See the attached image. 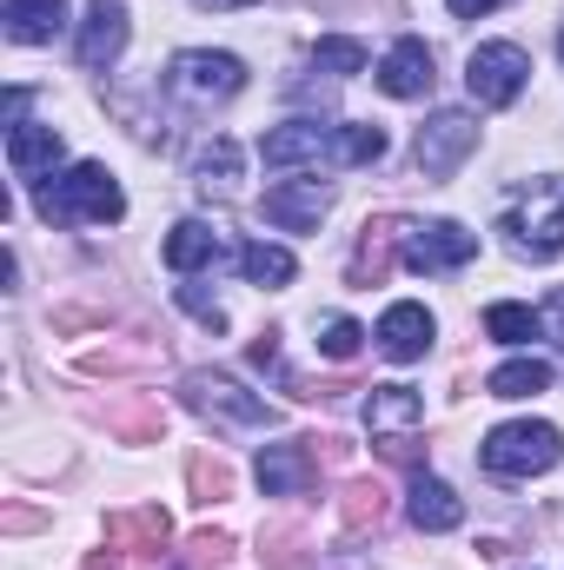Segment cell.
<instances>
[{
	"mask_svg": "<svg viewBox=\"0 0 564 570\" xmlns=\"http://www.w3.org/2000/svg\"><path fill=\"white\" fill-rule=\"evenodd\" d=\"M558 60H564V33H558Z\"/></svg>",
	"mask_w": 564,
	"mask_h": 570,
	"instance_id": "e575fe53",
	"label": "cell"
},
{
	"mask_svg": "<svg viewBox=\"0 0 564 570\" xmlns=\"http://www.w3.org/2000/svg\"><path fill=\"white\" fill-rule=\"evenodd\" d=\"M498 233H505L512 253H525V259H558L564 253V179H532V186L505 206Z\"/></svg>",
	"mask_w": 564,
	"mask_h": 570,
	"instance_id": "277c9868",
	"label": "cell"
},
{
	"mask_svg": "<svg viewBox=\"0 0 564 570\" xmlns=\"http://www.w3.org/2000/svg\"><path fill=\"white\" fill-rule=\"evenodd\" d=\"M193 7H206V13H233V7H253V0H193Z\"/></svg>",
	"mask_w": 564,
	"mask_h": 570,
	"instance_id": "836d02e7",
	"label": "cell"
},
{
	"mask_svg": "<svg viewBox=\"0 0 564 570\" xmlns=\"http://www.w3.org/2000/svg\"><path fill=\"white\" fill-rule=\"evenodd\" d=\"M312 478H319V458H312L305 438H299V444H266V451H260V491H266V498H305Z\"/></svg>",
	"mask_w": 564,
	"mask_h": 570,
	"instance_id": "2e32d148",
	"label": "cell"
},
{
	"mask_svg": "<svg viewBox=\"0 0 564 570\" xmlns=\"http://www.w3.org/2000/svg\"><path fill=\"white\" fill-rule=\"evenodd\" d=\"M471 146H478V120L458 114V107H445V114H431V120L419 127L412 159H419L425 179H445V173H458V166L471 159Z\"/></svg>",
	"mask_w": 564,
	"mask_h": 570,
	"instance_id": "ba28073f",
	"label": "cell"
},
{
	"mask_svg": "<svg viewBox=\"0 0 564 570\" xmlns=\"http://www.w3.org/2000/svg\"><path fill=\"white\" fill-rule=\"evenodd\" d=\"M60 153H67V146H60V127H27V120H20V127L7 134V166H13V179L33 186V193H40V179H54Z\"/></svg>",
	"mask_w": 564,
	"mask_h": 570,
	"instance_id": "9a60e30c",
	"label": "cell"
},
{
	"mask_svg": "<svg viewBox=\"0 0 564 570\" xmlns=\"http://www.w3.org/2000/svg\"><path fill=\"white\" fill-rule=\"evenodd\" d=\"M159 259H166V273H179V279H193V273H213L220 259H226V239L206 226V219H179L173 233H166V246H159Z\"/></svg>",
	"mask_w": 564,
	"mask_h": 570,
	"instance_id": "5bb4252c",
	"label": "cell"
},
{
	"mask_svg": "<svg viewBox=\"0 0 564 570\" xmlns=\"http://www.w3.org/2000/svg\"><path fill=\"white\" fill-rule=\"evenodd\" d=\"M478 458H485L492 478H545L564 458V431L545 425V419H512V425L485 431Z\"/></svg>",
	"mask_w": 564,
	"mask_h": 570,
	"instance_id": "5b68a950",
	"label": "cell"
},
{
	"mask_svg": "<svg viewBox=\"0 0 564 570\" xmlns=\"http://www.w3.org/2000/svg\"><path fill=\"white\" fill-rule=\"evenodd\" d=\"M419 425H425V392H412V385H372V399H366V431H372L379 444L419 438Z\"/></svg>",
	"mask_w": 564,
	"mask_h": 570,
	"instance_id": "7c38bea8",
	"label": "cell"
},
{
	"mask_svg": "<svg viewBox=\"0 0 564 570\" xmlns=\"http://www.w3.org/2000/svg\"><path fill=\"white\" fill-rule=\"evenodd\" d=\"M359 345H366V332H359L352 318H325V325H319V352H325L332 365H346V358H359Z\"/></svg>",
	"mask_w": 564,
	"mask_h": 570,
	"instance_id": "4316f807",
	"label": "cell"
},
{
	"mask_svg": "<svg viewBox=\"0 0 564 570\" xmlns=\"http://www.w3.org/2000/svg\"><path fill=\"white\" fill-rule=\"evenodd\" d=\"M266 166H372L386 159V134L366 120H285L260 140Z\"/></svg>",
	"mask_w": 564,
	"mask_h": 570,
	"instance_id": "6da1fadb",
	"label": "cell"
},
{
	"mask_svg": "<svg viewBox=\"0 0 564 570\" xmlns=\"http://www.w3.org/2000/svg\"><path fill=\"white\" fill-rule=\"evenodd\" d=\"M0 27H7L13 47H47V40L67 33V0H7Z\"/></svg>",
	"mask_w": 564,
	"mask_h": 570,
	"instance_id": "ac0fdd59",
	"label": "cell"
},
{
	"mask_svg": "<svg viewBox=\"0 0 564 570\" xmlns=\"http://www.w3.org/2000/svg\"><path fill=\"white\" fill-rule=\"evenodd\" d=\"M253 365H260V372H273V379H280L285 392H299V385H292V372H285L280 332H266V338H253ZM299 399H305V392H299Z\"/></svg>",
	"mask_w": 564,
	"mask_h": 570,
	"instance_id": "f1b7e54d",
	"label": "cell"
},
{
	"mask_svg": "<svg viewBox=\"0 0 564 570\" xmlns=\"http://www.w3.org/2000/svg\"><path fill=\"white\" fill-rule=\"evenodd\" d=\"M179 399L200 412V419H213L220 431H273L280 425V412L266 405V399H253L240 379H226V372H186L179 379Z\"/></svg>",
	"mask_w": 564,
	"mask_h": 570,
	"instance_id": "8992f818",
	"label": "cell"
},
{
	"mask_svg": "<svg viewBox=\"0 0 564 570\" xmlns=\"http://www.w3.org/2000/svg\"><path fill=\"white\" fill-rule=\"evenodd\" d=\"M33 213L47 226H114V219H127V193H120V179L100 159H80L54 186L33 193Z\"/></svg>",
	"mask_w": 564,
	"mask_h": 570,
	"instance_id": "7a4b0ae2",
	"label": "cell"
},
{
	"mask_svg": "<svg viewBox=\"0 0 564 570\" xmlns=\"http://www.w3.org/2000/svg\"><path fill=\"white\" fill-rule=\"evenodd\" d=\"M545 385H552V365H545V358H512V365H498V372L485 379L492 399H538Z\"/></svg>",
	"mask_w": 564,
	"mask_h": 570,
	"instance_id": "cb8c5ba5",
	"label": "cell"
},
{
	"mask_svg": "<svg viewBox=\"0 0 564 570\" xmlns=\"http://www.w3.org/2000/svg\"><path fill=\"white\" fill-rule=\"evenodd\" d=\"M312 67H319V73H332V80H352V73H366V47H359V40L325 33V40L312 47Z\"/></svg>",
	"mask_w": 564,
	"mask_h": 570,
	"instance_id": "484cf974",
	"label": "cell"
},
{
	"mask_svg": "<svg viewBox=\"0 0 564 570\" xmlns=\"http://www.w3.org/2000/svg\"><path fill=\"white\" fill-rule=\"evenodd\" d=\"M240 159H246V153H240V140H226V134H220V140H206V146H200V159H193L200 193L233 199V193H240Z\"/></svg>",
	"mask_w": 564,
	"mask_h": 570,
	"instance_id": "44dd1931",
	"label": "cell"
},
{
	"mask_svg": "<svg viewBox=\"0 0 564 570\" xmlns=\"http://www.w3.org/2000/svg\"><path fill=\"white\" fill-rule=\"evenodd\" d=\"M193 491H200V504H213V498H226V491H233V478H226V464H206V458H193Z\"/></svg>",
	"mask_w": 564,
	"mask_h": 570,
	"instance_id": "f546056e",
	"label": "cell"
},
{
	"mask_svg": "<svg viewBox=\"0 0 564 570\" xmlns=\"http://www.w3.org/2000/svg\"><path fill=\"white\" fill-rule=\"evenodd\" d=\"M458 20H478V13H492V7H505V0H445Z\"/></svg>",
	"mask_w": 564,
	"mask_h": 570,
	"instance_id": "1f68e13d",
	"label": "cell"
},
{
	"mask_svg": "<svg viewBox=\"0 0 564 570\" xmlns=\"http://www.w3.org/2000/svg\"><path fill=\"white\" fill-rule=\"evenodd\" d=\"M107 531H114V544H140V551H159V544L173 538V524H166V511H159V504H146V511H127V518H114Z\"/></svg>",
	"mask_w": 564,
	"mask_h": 570,
	"instance_id": "d4e9b609",
	"label": "cell"
},
{
	"mask_svg": "<svg viewBox=\"0 0 564 570\" xmlns=\"http://www.w3.org/2000/svg\"><path fill=\"white\" fill-rule=\"evenodd\" d=\"M431 332H438V325H431V312L412 305V298H399V305H386V318H379V332H372V338H379V352H386L392 365H412V358L431 352Z\"/></svg>",
	"mask_w": 564,
	"mask_h": 570,
	"instance_id": "4fadbf2b",
	"label": "cell"
},
{
	"mask_svg": "<svg viewBox=\"0 0 564 570\" xmlns=\"http://www.w3.org/2000/svg\"><path fill=\"white\" fill-rule=\"evenodd\" d=\"M179 305H186V312H193V318H200L206 332H220V325H226V312H220V298H206L200 285H179Z\"/></svg>",
	"mask_w": 564,
	"mask_h": 570,
	"instance_id": "4dcf8cb0",
	"label": "cell"
},
{
	"mask_svg": "<svg viewBox=\"0 0 564 570\" xmlns=\"http://www.w3.org/2000/svg\"><path fill=\"white\" fill-rule=\"evenodd\" d=\"M478 259V233H465L458 219H431V226H412L406 239V266L412 273H458Z\"/></svg>",
	"mask_w": 564,
	"mask_h": 570,
	"instance_id": "9c48e42d",
	"label": "cell"
},
{
	"mask_svg": "<svg viewBox=\"0 0 564 570\" xmlns=\"http://www.w3.org/2000/svg\"><path fill=\"white\" fill-rule=\"evenodd\" d=\"M159 87H166V100H173V107H186V114H213V107L240 100L246 67H240V53L186 47V53H173V67L159 73Z\"/></svg>",
	"mask_w": 564,
	"mask_h": 570,
	"instance_id": "3957f363",
	"label": "cell"
},
{
	"mask_svg": "<svg viewBox=\"0 0 564 570\" xmlns=\"http://www.w3.org/2000/svg\"><path fill=\"white\" fill-rule=\"evenodd\" d=\"M266 219L280 226V233H312L325 213H332V186L325 179H280V186H266Z\"/></svg>",
	"mask_w": 564,
	"mask_h": 570,
	"instance_id": "8fae6325",
	"label": "cell"
},
{
	"mask_svg": "<svg viewBox=\"0 0 564 570\" xmlns=\"http://www.w3.org/2000/svg\"><path fill=\"white\" fill-rule=\"evenodd\" d=\"M545 338H558V345H564V292L545 305Z\"/></svg>",
	"mask_w": 564,
	"mask_h": 570,
	"instance_id": "d6a6232c",
	"label": "cell"
},
{
	"mask_svg": "<svg viewBox=\"0 0 564 570\" xmlns=\"http://www.w3.org/2000/svg\"><path fill=\"white\" fill-rule=\"evenodd\" d=\"M431 47H425L419 33H406V40H392V53L379 60V87L392 94V100H425L431 94Z\"/></svg>",
	"mask_w": 564,
	"mask_h": 570,
	"instance_id": "e0dca14e",
	"label": "cell"
},
{
	"mask_svg": "<svg viewBox=\"0 0 564 570\" xmlns=\"http://www.w3.org/2000/svg\"><path fill=\"white\" fill-rule=\"evenodd\" d=\"M465 87H471L478 107H512V100L532 87V53H525L518 40H485V47H471Z\"/></svg>",
	"mask_w": 564,
	"mask_h": 570,
	"instance_id": "52a82bcc",
	"label": "cell"
},
{
	"mask_svg": "<svg viewBox=\"0 0 564 570\" xmlns=\"http://www.w3.org/2000/svg\"><path fill=\"white\" fill-rule=\"evenodd\" d=\"M485 338H498V345H532V338H545V312L498 298V305H485Z\"/></svg>",
	"mask_w": 564,
	"mask_h": 570,
	"instance_id": "603a6c76",
	"label": "cell"
},
{
	"mask_svg": "<svg viewBox=\"0 0 564 570\" xmlns=\"http://www.w3.org/2000/svg\"><path fill=\"white\" fill-rule=\"evenodd\" d=\"M80 67L87 73H107L120 53H127V0H87V20H80Z\"/></svg>",
	"mask_w": 564,
	"mask_h": 570,
	"instance_id": "30bf717a",
	"label": "cell"
},
{
	"mask_svg": "<svg viewBox=\"0 0 564 570\" xmlns=\"http://www.w3.org/2000/svg\"><path fill=\"white\" fill-rule=\"evenodd\" d=\"M379 518H386L379 484H352V491H346V524H352V531H366V524H379Z\"/></svg>",
	"mask_w": 564,
	"mask_h": 570,
	"instance_id": "83f0119b",
	"label": "cell"
},
{
	"mask_svg": "<svg viewBox=\"0 0 564 570\" xmlns=\"http://www.w3.org/2000/svg\"><path fill=\"white\" fill-rule=\"evenodd\" d=\"M240 273H246V285H260V292H280V285H292V273H299V259H292L285 246H266V239H246V246H240Z\"/></svg>",
	"mask_w": 564,
	"mask_h": 570,
	"instance_id": "7402d4cb",
	"label": "cell"
},
{
	"mask_svg": "<svg viewBox=\"0 0 564 570\" xmlns=\"http://www.w3.org/2000/svg\"><path fill=\"white\" fill-rule=\"evenodd\" d=\"M406 239H412V219H379V226H366V239H359V253H352V285H379L392 273V253H406Z\"/></svg>",
	"mask_w": 564,
	"mask_h": 570,
	"instance_id": "d6986e66",
	"label": "cell"
},
{
	"mask_svg": "<svg viewBox=\"0 0 564 570\" xmlns=\"http://www.w3.org/2000/svg\"><path fill=\"white\" fill-rule=\"evenodd\" d=\"M406 518L431 531V538H445V531H458L465 524V498L445 484V478H412V504H406Z\"/></svg>",
	"mask_w": 564,
	"mask_h": 570,
	"instance_id": "ffe728a7",
	"label": "cell"
}]
</instances>
